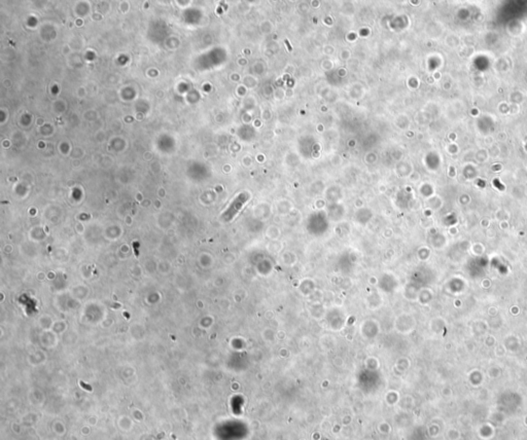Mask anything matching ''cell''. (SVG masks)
<instances>
[{
  "mask_svg": "<svg viewBox=\"0 0 527 440\" xmlns=\"http://www.w3.org/2000/svg\"><path fill=\"white\" fill-rule=\"evenodd\" d=\"M248 200V196L246 194H240L234 201L233 203L231 204V206L229 207V209L225 212V214L223 215L225 220H227V222H230V220H232L236 215L237 213L242 209V207L244 206V204L247 202Z\"/></svg>",
  "mask_w": 527,
  "mask_h": 440,
  "instance_id": "1",
  "label": "cell"
}]
</instances>
